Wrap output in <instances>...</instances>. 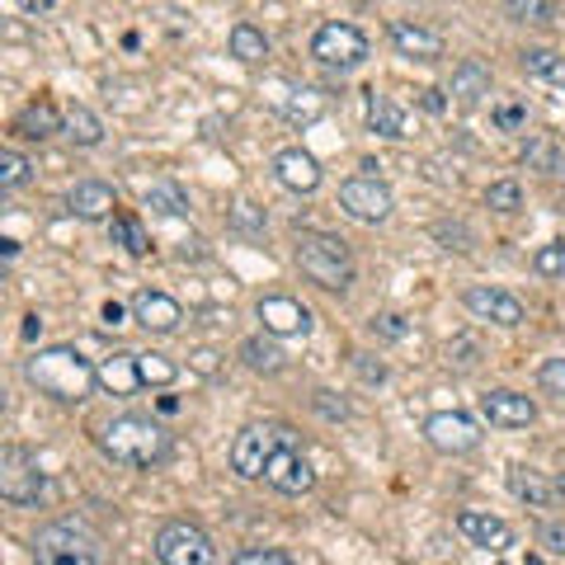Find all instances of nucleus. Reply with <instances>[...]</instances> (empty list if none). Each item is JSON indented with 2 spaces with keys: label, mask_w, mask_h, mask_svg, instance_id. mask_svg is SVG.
<instances>
[{
  "label": "nucleus",
  "mask_w": 565,
  "mask_h": 565,
  "mask_svg": "<svg viewBox=\"0 0 565 565\" xmlns=\"http://www.w3.org/2000/svg\"><path fill=\"white\" fill-rule=\"evenodd\" d=\"M0 495H5L10 505H38V499L47 495L43 466L28 458L24 448H5V452H0Z\"/></svg>",
  "instance_id": "8"
},
{
  "label": "nucleus",
  "mask_w": 565,
  "mask_h": 565,
  "mask_svg": "<svg viewBox=\"0 0 565 565\" xmlns=\"http://www.w3.org/2000/svg\"><path fill=\"white\" fill-rule=\"evenodd\" d=\"M509 485H514V495L523 499V505H532V509L552 505V485H546L532 466H509Z\"/></svg>",
  "instance_id": "26"
},
{
  "label": "nucleus",
  "mask_w": 565,
  "mask_h": 565,
  "mask_svg": "<svg viewBox=\"0 0 565 565\" xmlns=\"http://www.w3.org/2000/svg\"><path fill=\"white\" fill-rule=\"evenodd\" d=\"M34 561L38 565H100L94 538L76 523H47L34 538Z\"/></svg>",
  "instance_id": "7"
},
{
  "label": "nucleus",
  "mask_w": 565,
  "mask_h": 565,
  "mask_svg": "<svg viewBox=\"0 0 565 565\" xmlns=\"http://www.w3.org/2000/svg\"><path fill=\"white\" fill-rule=\"evenodd\" d=\"M523 161L532 170H542V175H561V170H565V151L556 147L552 137H532L528 147H523Z\"/></svg>",
  "instance_id": "29"
},
{
  "label": "nucleus",
  "mask_w": 565,
  "mask_h": 565,
  "mask_svg": "<svg viewBox=\"0 0 565 565\" xmlns=\"http://www.w3.org/2000/svg\"><path fill=\"white\" fill-rule=\"evenodd\" d=\"M282 114H288V123H302V128H307V123H316L325 114V104H321L316 90H297V100H288Z\"/></svg>",
  "instance_id": "34"
},
{
  "label": "nucleus",
  "mask_w": 565,
  "mask_h": 565,
  "mask_svg": "<svg viewBox=\"0 0 565 565\" xmlns=\"http://www.w3.org/2000/svg\"><path fill=\"white\" fill-rule=\"evenodd\" d=\"M132 321H137L141 330H151V335H170V330H180L184 311H180V302H175L170 292L141 288V292L132 297Z\"/></svg>",
  "instance_id": "15"
},
{
  "label": "nucleus",
  "mask_w": 565,
  "mask_h": 565,
  "mask_svg": "<svg viewBox=\"0 0 565 565\" xmlns=\"http://www.w3.org/2000/svg\"><path fill=\"white\" fill-rule=\"evenodd\" d=\"M538 387L546 391V396L565 401V358H546V364L538 368Z\"/></svg>",
  "instance_id": "38"
},
{
  "label": "nucleus",
  "mask_w": 565,
  "mask_h": 565,
  "mask_svg": "<svg viewBox=\"0 0 565 565\" xmlns=\"http://www.w3.org/2000/svg\"><path fill=\"white\" fill-rule=\"evenodd\" d=\"M100 448H104L108 462L147 471V466L170 458V429L147 415H118L100 429Z\"/></svg>",
  "instance_id": "2"
},
{
  "label": "nucleus",
  "mask_w": 565,
  "mask_h": 565,
  "mask_svg": "<svg viewBox=\"0 0 565 565\" xmlns=\"http://www.w3.org/2000/svg\"><path fill=\"white\" fill-rule=\"evenodd\" d=\"M485 208H495V212H518L523 208V188H518L514 180H499L485 188Z\"/></svg>",
  "instance_id": "35"
},
{
  "label": "nucleus",
  "mask_w": 565,
  "mask_h": 565,
  "mask_svg": "<svg viewBox=\"0 0 565 565\" xmlns=\"http://www.w3.org/2000/svg\"><path fill=\"white\" fill-rule=\"evenodd\" d=\"M38 330H43V321H38V316H28V321H24V339H34Z\"/></svg>",
  "instance_id": "50"
},
{
  "label": "nucleus",
  "mask_w": 565,
  "mask_h": 565,
  "mask_svg": "<svg viewBox=\"0 0 565 565\" xmlns=\"http://www.w3.org/2000/svg\"><path fill=\"white\" fill-rule=\"evenodd\" d=\"M24 377L43 391V396H53L61 405H81L90 396V387H100V372H94V364L81 349H76V344H53V349H38L24 364Z\"/></svg>",
  "instance_id": "1"
},
{
  "label": "nucleus",
  "mask_w": 565,
  "mask_h": 565,
  "mask_svg": "<svg viewBox=\"0 0 565 565\" xmlns=\"http://www.w3.org/2000/svg\"><path fill=\"white\" fill-rule=\"evenodd\" d=\"M231 565H292L288 552H278V546H245V552H235Z\"/></svg>",
  "instance_id": "39"
},
{
  "label": "nucleus",
  "mask_w": 565,
  "mask_h": 565,
  "mask_svg": "<svg viewBox=\"0 0 565 565\" xmlns=\"http://www.w3.org/2000/svg\"><path fill=\"white\" fill-rule=\"evenodd\" d=\"M311 57L330 71H354L368 61V34L349 20H325L316 34H311Z\"/></svg>",
  "instance_id": "5"
},
{
  "label": "nucleus",
  "mask_w": 565,
  "mask_h": 565,
  "mask_svg": "<svg viewBox=\"0 0 565 565\" xmlns=\"http://www.w3.org/2000/svg\"><path fill=\"white\" fill-rule=\"evenodd\" d=\"M532 269H538L542 278L565 274V245H542L538 255H532Z\"/></svg>",
  "instance_id": "41"
},
{
  "label": "nucleus",
  "mask_w": 565,
  "mask_h": 565,
  "mask_svg": "<svg viewBox=\"0 0 565 565\" xmlns=\"http://www.w3.org/2000/svg\"><path fill=\"white\" fill-rule=\"evenodd\" d=\"M241 358H245V368H255V372H278L282 368V349L274 344V335L269 339H264V335L245 339L241 344Z\"/></svg>",
  "instance_id": "30"
},
{
  "label": "nucleus",
  "mask_w": 565,
  "mask_h": 565,
  "mask_svg": "<svg viewBox=\"0 0 565 565\" xmlns=\"http://www.w3.org/2000/svg\"><path fill=\"white\" fill-rule=\"evenodd\" d=\"M14 132L28 137V141H47V137L67 132V114H61L53 100H34L20 118H14Z\"/></svg>",
  "instance_id": "20"
},
{
  "label": "nucleus",
  "mask_w": 565,
  "mask_h": 565,
  "mask_svg": "<svg viewBox=\"0 0 565 565\" xmlns=\"http://www.w3.org/2000/svg\"><path fill=\"white\" fill-rule=\"evenodd\" d=\"M264 481H269L278 495H307V491H316V466H311L302 448H282L269 462V471H264Z\"/></svg>",
  "instance_id": "12"
},
{
  "label": "nucleus",
  "mask_w": 565,
  "mask_h": 565,
  "mask_svg": "<svg viewBox=\"0 0 565 565\" xmlns=\"http://www.w3.org/2000/svg\"><path fill=\"white\" fill-rule=\"evenodd\" d=\"M358 372H364V382H382V377H387V368H382V364H372L368 354H358Z\"/></svg>",
  "instance_id": "47"
},
{
  "label": "nucleus",
  "mask_w": 565,
  "mask_h": 565,
  "mask_svg": "<svg viewBox=\"0 0 565 565\" xmlns=\"http://www.w3.org/2000/svg\"><path fill=\"white\" fill-rule=\"evenodd\" d=\"M100 387L108 391V396H132V391L141 387V372H137V354H108L100 358Z\"/></svg>",
  "instance_id": "22"
},
{
  "label": "nucleus",
  "mask_w": 565,
  "mask_h": 565,
  "mask_svg": "<svg viewBox=\"0 0 565 565\" xmlns=\"http://www.w3.org/2000/svg\"><path fill=\"white\" fill-rule=\"evenodd\" d=\"M368 128H372L377 137H405V114L387 100V94L368 90Z\"/></svg>",
  "instance_id": "25"
},
{
  "label": "nucleus",
  "mask_w": 565,
  "mask_h": 565,
  "mask_svg": "<svg viewBox=\"0 0 565 565\" xmlns=\"http://www.w3.org/2000/svg\"><path fill=\"white\" fill-rule=\"evenodd\" d=\"M485 94H491V67L476 57L458 61V71H452V100H458L462 108H476Z\"/></svg>",
  "instance_id": "21"
},
{
  "label": "nucleus",
  "mask_w": 565,
  "mask_h": 565,
  "mask_svg": "<svg viewBox=\"0 0 565 565\" xmlns=\"http://www.w3.org/2000/svg\"><path fill=\"white\" fill-rule=\"evenodd\" d=\"M339 208L349 212L354 222L377 227V222H387L396 203H391V188L377 180V175H354V180L339 184Z\"/></svg>",
  "instance_id": "9"
},
{
  "label": "nucleus",
  "mask_w": 565,
  "mask_h": 565,
  "mask_svg": "<svg viewBox=\"0 0 565 565\" xmlns=\"http://www.w3.org/2000/svg\"><path fill=\"white\" fill-rule=\"evenodd\" d=\"M505 20H509V24L546 28V24H556V0H509V5H505Z\"/></svg>",
  "instance_id": "27"
},
{
  "label": "nucleus",
  "mask_w": 565,
  "mask_h": 565,
  "mask_svg": "<svg viewBox=\"0 0 565 565\" xmlns=\"http://www.w3.org/2000/svg\"><path fill=\"white\" fill-rule=\"evenodd\" d=\"M424 108H429V114H443V94H438V90H424Z\"/></svg>",
  "instance_id": "49"
},
{
  "label": "nucleus",
  "mask_w": 565,
  "mask_h": 565,
  "mask_svg": "<svg viewBox=\"0 0 565 565\" xmlns=\"http://www.w3.org/2000/svg\"><path fill=\"white\" fill-rule=\"evenodd\" d=\"M67 137L76 141V147H100V141H104V123L94 118L90 108L76 104L71 114H67Z\"/></svg>",
  "instance_id": "31"
},
{
  "label": "nucleus",
  "mask_w": 565,
  "mask_h": 565,
  "mask_svg": "<svg viewBox=\"0 0 565 565\" xmlns=\"http://www.w3.org/2000/svg\"><path fill=\"white\" fill-rule=\"evenodd\" d=\"M274 180L282 188H292V194H316L321 188V161L302 147H288L274 155Z\"/></svg>",
  "instance_id": "14"
},
{
  "label": "nucleus",
  "mask_w": 565,
  "mask_h": 565,
  "mask_svg": "<svg viewBox=\"0 0 565 565\" xmlns=\"http://www.w3.org/2000/svg\"><path fill=\"white\" fill-rule=\"evenodd\" d=\"M14 5H20L24 14H47L53 10V0H14Z\"/></svg>",
  "instance_id": "48"
},
{
  "label": "nucleus",
  "mask_w": 565,
  "mask_h": 565,
  "mask_svg": "<svg viewBox=\"0 0 565 565\" xmlns=\"http://www.w3.org/2000/svg\"><path fill=\"white\" fill-rule=\"evenodd\" d=\"M282 448H297V434L288 424H245L231 443V471L241 481H260Z\"/></svg>",
  "instance_id": "4"
},
{
  "label": "nucleus",
  "mask_w": 565,
  "mask_h": 565,
  "mask_svg": "<svg viewBox=\"0 0 565 565\" xmlns=\"http://www.w3.org/2000/svg\"><path fill=\"white\" fill-rule=\"evenodd\" d=\"M297 269L325 292H344L354 282V255H349V245H344L339 235L302 231L297 235Z\"/></svg>",
  "instance_id": "3"
},
{
  "label": "nucleus",
  "mask_w": 565,
  "mask_h": 565,
  "mask_svg": "<svg viewBox=\"0 0 565 565\" xmlns=\"http://www.w3.org/2000/svg\"><path fill=\"white\" fill-rule=\"evenodd\" d=\"M368 330H372L377 339H405V335H411V321L396 316V311H382V316L368 321Z\"/></svg>",
  "instance_id": "40"
},
{
  "label": "nucleus",
  "mask_w": 565,
  "mask_h": 565,
  "mask_svg": "<svg viewBox=\"0 0 565 565\" xmlns=\"http://www.w3.org/2000/svg\"><path fill=\"white\" fill-rule=\"evenodd\" d=\"M255 316L264 321V335H274V339L311 335V311H307L302 302H297V297H288V292H269V297H260Z\"/></svg>",
  "instance_id": "11"
},
{
  "label": "nucleus",
  "mask_w": 565,
  "mask_h": 565,
  "mask_svg": "<svg viewBox=\"0 0 565 565\" xmlns=\"http://www.w3.org/2000/svg\"><path fill=\"white\" fill-rule=\"evenodd\" d=\"M231 57L235 61H245V67H255V61H264L269 57V38H264V28H255L250 20H241V24H231Z\"/></svg>",
  "instance_id": "23"
},
{
  "label": "nucleus",
  "mask_w": 565,
  "mask_h": 565,
  "mask_svg": "<svg viewBox=\"0 0 565 565\" xmlns=\"http://www.w3.org/2000/svg\"><path fill=\"white\" fill-rule=\"evenodd\" d=\"M67 208L81 217V222H104V217H114L118 198H114V188H108L104 180H81L67 194Z\"/></svg>",
  "instance_id": "19"
},
{
  "label": "nucleus",
  "mask_w": 565,
  "mask_h": 565,
  "mask_svg": "<svg viewBox=\"0 0 565 565\" xmlns=\"http://www.w3.org/2000/svg\"><path fill=\"white\" fill-rule=\"evenodd\" d=\"M523 123H528V108L523 104H495V128L499 132H518V128H523Z\"/></svg>",
  "instance_id": "42"
},
{
  "label": "nucleus",
  "mask_w": 565,
  "mask_h": 565,
  "mask_svg": "<svg viewBox=\"0 0 565 565\" xmlns=\"http://www.w3.org/2000/svg\"><path fill=\"white\" fill-rule=\"evenodd\" d=\"M391 47H396L401 57H411V61H438L443 57V38L434 34V28H424L415 20H391Z\"/></svg>",
  "instance_id": "18"
},
{
  "label": "nucleus",
  "mask_w": 565,
  "mask_h": 565,
  "mask_svg": "<svg viewBox=\"0 0 565 565\" xmlns=\"http://www.w3.org/2000/svg\"><path fill=\"white\" fill-rule=\"evenodd\" d=\"M137 372H141V387H170L180 377V364L170 354L147 349V354H137Z\"/></svg>",
  "instance_id": "28"
},
{
  "label": "nucleus",
  "mask_w": 565,
  "mask_h": 565,
  "mask_svg": "<svg viewBox=\"0 0 565 565\" xmlns=\"http://www.w3.org/2000/svg\"><path fill=\"white\" fill-rule=\"evenodd\" d=\"M231 227L241 235H264V227H269V217H264V208H255V203H235L231 208Z\"/></svg>",
  "instance_id": "36"
},
{
  "label": "nucleus",
  "mask_w": 565,
  "mask_h": 565,
  "mask_svg": "<svg viewBox=\"0 0 565 565\" xmlns=\"http://www.w3.org/2000/svg\"><path fill=\"white\" fill-rule=\"evenodd\" d=\"M316 411H321L325 419H344V415H349V405L335 401V391H316Z\"/></svg>",
  "instance_id": "43"
},
{
  "label": "nucleus",
  "mask_w": 565,
  "mask_h": 565,
  "mask_svg": "<svg viewBox=\"0 0 565 565\" xmlns=\"http://www.w3.org/2000/svg\"><path fill=\"white\" fill-rule=\"evenodd\" d=\"M108 231H114V245H123L128 255H147L151 250V241H147V231H141L137 217H114V227Z\"/></svg>",
  "instance_id": "33"
},
{
  "label": "nucleus",
  "mask_w": 565,
  "mask_h": 565,
  "mask_svg": "<svg viewBox=\"0 0 565 565\" xmlns=\"http://www.w3.org/2000/svg\"><path fill=\"white\" fill-rule=\"evenodd\" d=\"M424 438H429L434 452H443V458H466V452L481 448V429L476 419L462 415V411H438L424 419Z\"/></svg>",
  "instance_id": "10"
},
{
  "label": "nucleus",
  "mask_w": 565,
  "mask_h": 565,
  "mask_svg": "<svg viewBox=\"0 0 565 565\" xmlns=\"http://www.w3.org/2000/svg\"><path fill=\"white\" fill-rule=\"evenodd\" d=\"M462 302L471 316L481 321H495V325H523V302H518L514 292L505 288H485V282H476V288L462 292Z\"/></svg>",
  "instance_id": "13"
},
{
  "label": "nucleus",
  "mask_w": 565,
  "mask_h": 565,
  "mask_svg": "<svg viewBox=\"0 0 565 565\" xmlns=\"http://www.w3.org/2000/svg\"><path fill=\"white\" fill-rule=\"evenodd\" d=\"M542 542L552 546L556 556H565V528H561V523H546V528H542Z\"/></svg>",
  "instance_id": "45"
},
{
  "label": "nucleus",
  "mask_w": 565,
  "mask_h": 565,
  "mask_svg": "<svg viewBox=\"0 0 565 565\" xmlns=\"http://www.w3.org/2000/svg\"><path fill=\"white\" fill-rule=\"evenodd\" d=\"M100 316H104V325H128V307H118V302H104V311H100Z\"/></svg>",
  "instance_id": "46"
},
{
  "label": "nucleus",
  "mask_w": 565,
  "mask_h": 565,
  "mask_svg": "<svg viewBox=\"0 0 565 565\" xmlns=\"http://www.w3.org/2000/svg\"><path fill=\"white\" fill-rule=\"evenodd\" d=\"M556 495H561V499H565V466H561V471H556Z\"/></svg>",
  "instance_id": "51"
},
{
  "label": "nucleus",
  "mask_w": 565,
  "mask_h": 565,
  "mask_svg": "<svg viewBox=\"0 0 565 565\" xmlns=\"http://www.w3.org/2000/svg\"><path fill=\"white\" fill-rule=\"evenodd\" d=\"M523 71L532 76V81H546V85L565 90V57L552 53V47H528V53H523Z\"/></svg>",
  "instance_id": "24"
},
{
  "label": "nucleus",
  "mask_w": 565,
  "mask_h": 565,
  "mask_svg": "<svg viewBox=\"0 0 565 565\" xmlns=\"http://www.w3.org/2000/svg\"><path fill=\"white\" fill-rule=\"evenodd\" d=\"M155 561L161 565H217V546L198 523L170 518V523L155 532Z\"/></svg>",
  "instance_id": "6"
},
{
  "label": "nucleus",
  "mask_w": 565,
  "mask_h": 565,
  "mask_svg": "<svg viewBox=\"0 0 565 565\" xmlns=\"http://www.w3.org/2000/svg\"><path fill=\"white\" fill-rule=\"evenodd\" d=\"M528 565H542V561H538V556H528Z\"/></svg>",
  "instance_id": "52"
},
{
  "label": "nucleus",
  "mask_w": 565,
  "mask_h": 565,
  "mask_svg": "<svg viewBox=\"0 0 565 565\" xmlns=\"http://www.w3.org/2000/svg\"><path fill=\"white\" fill-rule=\"evenodd\" d=\"M147 208L161 212V217H184L188 212V198L180 184H151L147 188Z\"/></svg>",
  "instance_id": "32"
},
{
  "label": "nucleus",
  "mask_w": 565,
  "mask_h": 565,
  "mask_svg": "<svg viewBox=\"0 0 565 565\" xmlns=\"http://www.w3.org/2000/svg\"><path fill=\"white\" fill-rule=\"evenodd\" d=\"M438 241H448V250H466V241H471V235H466V227H438Z\"/></svg>",
  "instance_id": "44"
},
{
  "label": "nucleus",
  "mask_w": 565,
  "mask_h": 565,
  "mask_svg": "<svg viewBox=\"0 0 565 565\" xmlns=\"http://www.w3.org/2000/svg\"><path fill=\"white\" fill-rule=\"evenodd\" d=\"M481 415L495 424V429H528L538 419V405L518 391H485L481 396Z\"/></svg>",
  "instance_id": "17"
},
{
  "label": "nucleus",
  "mask_w": 565,
  "mask_h": 565,
  "mask_svg": "<svg viewBox=\"0 0 565 565\" xmlns=\"http://www.w3.org/2000/svg\"><path fill=\"white\" fill-rule=\"evenodd\" d=\"M458 532L466 542L485 546V552H509V546H514V528L505 523V518L485 514V509H462L458 514Z\"/></svg>",
  "instance_id": "16"
},
{
  "label": "nucleus",
  "mask_w": 565,
  "mask_h": 565,
  "mask_svg": "<svg viewBox=\"0 0 565 565\" xmlns=\"http://www.w3.org/2000/svg\"><path fill=\"white\" fill-rule=\"evenodd\" d=\"M28 180H34V165H28L20 151H5V155H0V184H5V188H20V184H28Z\"/></svg>",
  "instance_id": "37"
}]
</instances>
